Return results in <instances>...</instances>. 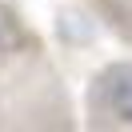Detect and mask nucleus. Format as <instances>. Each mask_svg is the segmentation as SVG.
Wrapping results in <instances>:
<instances>
[{
	"label": "nucleus",
	"mask_w": 132,
	"mask_h": 132,
	"mask_svg": "<svg viewBox=\"0 0 132 132\" xmlns=\"http://www.w3.org/2000/svg\"><path fill=\"white\" fill-rule=\"evenodd\" d=\"M108 104H112L116 116L132 120V68H116L112 84H108Z\"/></svg>",
	"instance_id": "f257e3e1"
}]
</instances>
